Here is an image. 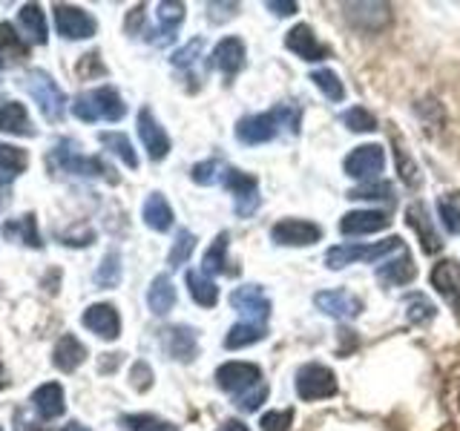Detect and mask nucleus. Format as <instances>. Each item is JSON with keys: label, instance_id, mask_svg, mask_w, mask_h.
I'll return each instance as SVG.
<instances>
[{"label": "nucleus", "instance_id": "obj_1", "mask_svg": "<svg viewBox=\"0 0 460 431\" xmlns=\"http://www.w3.org/2000/svg\"><path fill=\"white\" fill-rule=\"evenodd\" d=\"M288 129V133H296L299 129V110L291 104H279L277 110L262 112V115H248L236 124V138L242 144H265L270 138H277L279 129Z\"/></svg>", "mask_w": 460, "mask_h": 431}, {"label": "nucleus", "instance_id": "obj_2", "mask_svg": "<svg viewBox=\"0 0 460 431\" xmlns=\"http://www.w3.org/2000/svg\"><path fill=\"white\" fill-rule=\"evenodd\" d=\"M72 115L86 121V124H95V121H112L115 124L127 115V107L112 86H98V90L81 92L75 101H72Z\"/></svg>", "mask_w": 460, "mask_h": 431}, {"label": "nucleus", "instance_id": "obj_3", "mask_svg": "<svg viewBox=\"0 0 460 431\" xmlns=\"http://www.w3.org/2000/svg\"><path fill=\"white\" fill-rule=\"evenodd\" d=\"M402 239L392 236L383 239L377 244H337L325 253V265L331 270H342L345 265H357V262H380V259L392 256V253H402Z\"/></svg>", "mask_w": 460, "mask_h": 431}, {"label": "nucleus", "instance_id": "obj_4", "mask_svg": "<svg viewBox=\"0 0 460 431\" xmlns=\"http://www.w3.org/2000/svg\"><path fill=\"white\" fill-rule=\"evenodd\" d=\"M23 90L35 98V104L40 107L43 119L47 121H61L66 112V95L61 86L55 84V78L43 69H29L26 78L21 81Z\"/></svg>", "mask_w": 460, "mask_h": 431}, {"label": "nucleus", "instance_id": "obj_5", "mask_svg": "<svg viewBox=\"0 0 460 431\" xmlns=\"http://www.w3.org/2000/svg\"><path fill=\"white\" fill-rule=\"evenodd\" d=\"M49 164L61 167L64 172H75V176H101L107 181H119L115 176H110V167L101 162V158H90V155H81L75 153V147H69V141H61L49 155Z\"/></svg>", "mask_w": 460, "mask_h": 431}, {"label": "nucleus", "instance_id": "obj_6", "mask_svg": "<svg viewBox=\"0 0 460 431\" xmlns=\"http://www.w3.org/2000/svg\"><path fill=\"white\" fill-rule=\"evenodd\" d=\"M296 394L305 400V402L334 397L337 394V377H334V371L325 368V365H316V363L302 365L296 371Z\"/></svg>", "mask_w": 460, "mask_h": 431}, {"label": "nucleus", "instance_id": "obj_7", "mask_svg": "<svg viewBox=\"0 0 460 431\" xmlns=\"http://www.w3.org/2000/svg\"><path fill=\"white\" fill-rule=\"evenodd\" d=\"M225 187L230 193H234V207H236V216H242V219H248V216L256 213L259 207V181L256 176H251V172L244 170H234L227 167L225 176H222Z\"/></svg>", "mask_w": 460, "mask_h": 431}, {"label": "nucleus", "instance_id": "obj_8", "mask_svg": "<svg viewBox=\"0 0 460 431\" xmlns=\"http://www.w3.org/2000/svg\"><path fill=\"white\" fill-rule=\"evenodd\" d=\"M216 383H219L222 391L242 397L262 385V368L253 363H225L216 371Z\"/></svg>", "mask_w": 460, "mask_h": 431}, {"label": "nucleus", "instance_id": "obj_9", "mask_svg": "<svg viewBox=\"0 0 460 431\" xmlns=\"http://www.w3.org/2000/svg\"><path fill=\"white\" fill-rule=\"evenodd\" d=\"M342 12L345 21L359 32H383L394 21V12L388 4H342Z\"/></svg>", "mask_w": 460, "mask_h": 431}, {"label": "nucleus", "instance_id": "obj_10", "mask_svg": "<svg viewBox=\"0 0 460 431\" xmlns=\"http://www.w3.org/2000/svg\"><path fill=\"white\" fill-rule=\"evenodd\" d=\"M55 26H58V35H64L66 40L93 38L98 29L90 12H84L81 6H69V4H55Z\"/></svg>", "mask_w": 460, "mask_h": 431}, {"label": "nucleus", "instance_id": "obj_11", "mask_svg": "<svg viewBox=\"0 0 460 431\" xmlns=\"http://www.w3.org/2000/svg\"><path fill=\"white\" fill-rule=\"evenodd\" d=\"M270 239L277 244H285V248H308V244H316L323 239V230L320 224L305 219H282L270 227Z\"/></svg>", "mask_w": 460, "mask_h": 431}, {"label": "nucleus", "instance_id": "obj_12", "mask_svg": "<svg viewBox=\"0 0 460 431\" xmlns=\"http://www.w3.org/2000/svg\"><path fill=\"white\" fill-rule=\"evenodd\" d=\"M230 305H234L244 322H253V325H265L268 316H270V299L265 296L262 287L256 285H242L230 294Z\"/></svg>", "mask_w": 460, "mask_h": 431}, {"label": "nucleus", "instance_id": "obj_13", "mask_svg": "<svg viewBox=\"0 0 460 431\" xmlns=\"http://www.w3.org/2000/svg\"><path fill=\"white\" fill-rule=\"evenodd\" d=\"M385 167V153L377 144H363L345 158V172L357 181H374Z\"/></svg>", "mask_w": 460, "mask_h": 431}, {"label": "nucleus", "instance_id": "obj_14", "mask_svg": "<svg viewBox=\"0 0 460 431\" xmlns=\"http://www.w3.org/2000/svg\"><path fill=\"white\" fill-rule=\"evenodd\" d=\"M84 328H90L93 334H98L101 339H119L121 337V316L115 311V305L110 302H98V305H90L81 316Z\"/></svg>", "mask_w": 460, "mask_h": 431}, {"label": "nucleus", "instance_id": "obj_15", "mask_svg": "<svg viewBox=\"0 0 460 431\" xmlns=\"http://www.w3.org/2000/svg\"><path fill=\"white\" fill-rule=\"evenodd\" d=\"M138 138L153 162H162L170 153V136L164 133V127L155 121V115L147 107L138 112Z\"/></svg>", "mask_w": 460, "mask_h": 431}, {"label": "nucleus", "instance_id": "obj_16", "mask_svg": "<svg viewBox=\"0 0 460 431\" xmlns=\"http://www.w3.org/2000/svg\"><path fill=\"white\" fill-rule=\"evenodd\" d=\"M431 287L449 302L452 311L460 313V265L455 259H443V262L435 265V270H431Z\"/></svg>", "mask_w": 460, "mask_h": 431}, {"label": "nucleus", "instance_id": "obj_17", "mask_svg": "<svg viewBox=\"0 0 460 431\" xmlns=\"http://www.w3.org/2000/svg\"><path fill=\"white\" fill-rule=\"evenodd\" d=\"M285 47L291 49L294 55H299L302 61H323V57L331 55V49L325 47L320 38L314 35V29L305 26V23H299V26L291 29V32H288Z\"/></svg>", "mask_w": 460, "mask_h": 431}, {"label": "nucleus", "instance_id": "obj_18", "mask_svg": "<svg viewBox=\"0 0 460 431\" xmlns=\"http://www.w3.org/2000/svg\"><path fill=\"white\" fill-rule=\"evenodd\" d=\"M314 305L323 313L334 316V320H354L363 311V302L349 291H323L314 296Z\"/></svg>", "mask_w": 460, "mask_h": 431}, {"label": "nucleus", "instance_id": "obj_19", "mask_svg": "<svg viewBox=\"0 0 460 431\" xmlns=\"http://www.w3.org/2000/svg\"><path fill=\"white\" fill-rule=\"evenodd\" d=\"M388 224H392V219L383 210H351L342 216L340 230L345 236H366V233H380Z\"/></svg>", "mask_w": 460, "mask_h": 431}, {"label": "nucleus", "instance_id": "obj_20", "mask_svg": "<svg viewBox=\"0 0 460 431\" xmlns=\"http://www.w3.org/2000/svg\"><path fill=\"white\" fill-rule=\"evenodd\" d=\"M210 66L219 69L222 75L234 78L236 72L244 66V43L239 38H225L213 47L210 52Z\"/></svg>", "mask_w": 460, "mask_h": 431}, {"label": "nucleus", "instance_id": "obj_21", "mask_svg": "<svg viewBox=\"0 0 460 431\" xmlns=\"http://www.w3.org/2000/svg\"><path fill=\"white\" fill-rule=\"evenodd\" d=\"M164 348L172 359H179V363H190L199 354V339H196V330L187 328V325H172L164 330Z\"/></svg>", "mask_w": 460, "mask_h": 431}, {"label": "nucleus", "instance_id": "obj_22", "mask_svg": "<svg viewBox=\"0 0 460 431\" xmlns=\"http://www.w3.org/2000/svg\"><path fill=\"white\" fill-rule=\"evenodd\" d=\"M406 219H409V224L414 227V233L420 236V244H423V251H426V253H438V251L443 248V242H440V236H438L435 224H431V216H429V210H426L423 201H414V205H409Z\"/></svg>", "mask_w": 460, "mask_h": 431}, {"label": "nucleus", "instance_id": "obj_23", "mask_svg": "<svg viewBox=\"0 0 460 431\" xmlns=\"http://www.w3.org/2000/svg\"><path fill=\"white\" fill-rule=\"evenodd\" d=\"M84 359H86V348H84V342L78 337H61L55 342V348H52V363L58 371H64V374H72V371H78L84 365Z\"/></svg>", "mask_w": 460, "mask_h": 431}, {"label": "nucleus", "instance_id": "obj_24", "mask_svg": "<svg viewBox=\"0 0 460 431\" xmlns=\"http://www.w3.org/2000/svg\"><path fill=\"white\" fill-rule=\"evenodd\" d=\"M32 406L35 411L43 417V420H55L61 417L66 409V400H64V388L58 383H43L32 391Z\"/></svg>", "mask_w": 460, "mask_h": 431}, {"label": "nucleus", "instance_id": "obj_25", "mask_svg": "<svg viewBox=\"0 0 460 431\" xmlns=\"http://www.w3.org/2000/svg\"><path fill=\"white\" fill-rule=\"evenodd\" d=\"M0 133H9V136H26L32 138L35 136V127H32V119H29V112L23 104L18 101H6L4 107H0Z\"/></svg>", "mask_w": 460, "mask_h": 431}, {"label": "nucleus", "instance_id": "obj_26", "mask_svg": "<svg viewBox=\"0 0 460 431\" xmlns=\"http://www.w3.org/2000/svg\"><path fill=\"white\" fill-rule=\"evenodd\" d=\"M0 233H4L9 242L26 244V248H35V251L43 248L40 233H38V219H35V213L18 216V219H9L4 227H0Z\"/></svg>", "mask_w": 460, "mask_h": 431}, {"label": "nucleus", "instance_id": "obj_27", "mask_svg": "<svg viewBox=\"0 0 460 431\" xmlns=\"http://www.w3.org/2000/svg\"><path fill=\"white\" fill-rule=\"evenodd\" d=\"M181 21H184V4H176V0H164V4H158V29H155L153 43H158V47L170 43L172 38H176Z\"/></svg>", "mask_w": 460, "mask_h": 431}, {"label": "nucleus", "instance_id": "obj_28", "mask_svg": "<svg viewBox=\"0 0 460 431\" xmlns=\"http://www.w3.org/2000/svg\"><path fill=\"white\" fill-rule=\"evenodd\" d=\"M141 219L147 227H153L155 233H167L172 227V207L167 205V198L162 193H150L141 207Z\"/></svg>", "mask_w": 460, "mask_h": 431}, {"label": "nucleus", "instance_id": "obj_29", "mask_svg": "<svg viewBox=\"0 0 460 431\" xmlns=\"http://www.w3.org/2000/svg\"><path fill=\"white\" fill-rule=\"evenodd\" d=\"M18 23H21V32L32 43H47V38H49L47 14H43V9L38 4H23L18 12Z\"/></svg>", "mask_w": 460, "mask_h": 431}, {"label": "nucleus", "instance_id": "obj_30", "mask_svg": "<svg viewBox=\"0 0 460 431\" xmlns=\"http://www.w3.org/2000/svg\"><path fill=\"white\" fill-rule=\"evenodd\" d=\"M26 40L18 35V29H14L12 23H0V64H21L26 61Z\"/></svg>", "mask_w": 460, "mask_h": 431}, {"label": "nucleus", "instance_id": "obj_31", "mask_svg": "<svg viewBox=\"0 0 460 431\" xmlns=\"http://www.w3.org/2000/svg\"><path fill=\"white\" fill-rule=\"evenodd\" d=\"M26 167H29L26 150L14 147V144H0V184H12Z\"/></svg>", "mask_w": 460, "mask_h": 431}, {"label": "nucleus", "instance_id": "obj_32", "mask_svg": "<svg viewBox=\"0 0 460 431\" xmlns=\"http://www.w3.org/2000/svg\"><path fill=\"white\" fill-rule=\"evenodd\" d=\"M187 291H190L193 302L201 308H213L216 302H219V287H216V282L210 277H205V273L199 270H187Z\"/></svg>", "mask_w": 460, "mask_h": 431}, {"label": "nucleus", "instance_id": "obj_33", "mask_svg": "<svg viewBox=\"0 0 460 431\" xmlns=\"http://www.w3.org/2000/svg\"><path fill=\"white\" fill-rule=\"evenodd\" d=\"M147 305L155 316H164L167 311H172V305H176V287H172L170 277H155L150 291H147Z\"/></svg>", "mask_w": 460, "mask_h": 431}, {"label": "nucleus", "instance_id": "obj_34", "mask_svg": "<svg viewBox=\"0 0 460 431\" xmlns=\"http://www.w3.org/2000/svg\"><path fill=\"white\" fill-rule=\"evenodd\" d=\"M414 273H417L414 259H411L406 251H402L400 259H392V262L380 265L377 277H380V282H385V285H406V282L414 279Z\"/></svg>", "mask_w": 460, "mask_h": 431}, {"label": "nucleus", "instance_id": "obj_35", "mask_svg": "<svg viewBox=\"0 0 460 431\" xmlns=\"http://www.w3.org/2000/svg\"><path fill=\"white\" fill-rule=\"evenodd\" d=\"M268 337V328L265 325H253V322H239L227 330L225 337V348L236 351V348H248L253 342H262Z\"/></svg>", "mask_w": 460, "mask_h": 431}, {"label": "nucleus", "instance_id": "obj_36", "mask_svg": "<svg viewBox=\"0 0 460 431\" xmlns=\"http://www.w3.org/2000/svg\"><path fill=\"white\" fill-rule=\"evenodd\" d=\"M227 233L222 230L219 236L213 239V244L208 248V253H205V259H201V273H205V277H210V273H234L227 265Z\"/></svg>", "mask_w": 460, "mask_h": 431}, {"label": "nucleus", "instance_id": "obj_37", "mask_svg": "<svg viewBox=\"0 0 460 431\" xmlns=\"http://www.w3.org/2000/svg\"><path fill=\"white\" fill-rule=\"evenodd\" d=\"M98 141L104 144V147H107L112 155H119L129 170H136V167H138V155H136L133 144H129V138H127L124 133H101Z\"/></svg>", "mask_w": 460, "mask_h": 431}, {"label": "nucleus", "instance_id": "obj_38", "mask_svg": "<svg viewBox=\"0 0 460 431\" xmlns=\"http://www.w3.org/2000/svg\"><path fill=\"white\" fill-rule=\"evenodd\" d=\"M119 282H121V253L110 251L104 259H101V265L95 270V285L98 287H115Z\"/></svg>", "mask_w": 460, "mask_h": 431}, {"label": "nucleus", "instance_id": "obj_39", "mask_svg": "<svg viewBox=\"0 0 460 431\" xmlns=\"http://www.w3.org/2000/svg\"><path fill=\"white\" fill-rule=\"evenodd\" d=\"M121 423L127 431H179L172 423L162 420L155 414H124Z\"/></svg>", "mask_w": 460, "mask_h": 431}, {"label": "nucleus", "instance_id": "obj_40", "mask_svg": "<svg viewBox=\"0 0 460 431\" xmlns=\"http://www.w3.org/2000/svg\"><path fill=\"white\" fill-rule=\"evenodd\" d=\"M311 81L316 84V90H320L323 95H328V101H342L345 98V86L337 78V72L316 69V72H311Z\"/></svg>", "mask_w": 460, "mask_h": 431}, {"label": "nucleus", "instance_id": "obj_41", "mask_svg": "<svg viewBox=\"0 0 460 431\" xmlns=\"http://www.w3.org/2000/svg\"><path fill=\"white\" fill-rule=\"evenodd\" d=\"M342 124L349 127V129H354V133H374L377 129V119L366 110V107H351V110H345L342 115Z\"/></svg>", "mask_w": 460, "mask_h": 431}, {"label": "nucleus", "instance_id": "obj_42", "mask_svg": "<svg viewBox=\"0 0 460 431\" xmlns=\"http://www.w3.org/2000/svg\"><path fill=\"white\" fill-rule=\"evenodd\" d=\"M438 210H440V219L446 224L449 233L460 236V193H449L438 201Z\"/></svg>", "mask_w": 460, "mask_h": 431}, {"label": "nucleus", "instance_id": "obj_43", "mask_svg": "<svg viewBox=\"0 0 460 431\" xmlns=\"http://www.w3.org/2000/svg\"><path fill=\"white\" fill-rule=\"evenodd\" d=\"M193 248H196V236L190 233V230H181V233L176 236V242H172L170 256H167L170 268H181V265L187 262V259H190Z\"/></svg>", "mask_w": 460, "mask_h": 431}, {"label": "nucleus", "instance_id": "obj_44", "mask_svg": "<svg viewBox=\"0 0 460 431\" xmlns=\"http://www.w3.org/2000/svg\"><path fill=\"white\" fill-rule=\"evenodd\" d=\"M406 308H409V320L417 325H426L429 320H435V305H431L423 294H411L406 299Z\"/></svg>", "mask_w": 460, "mask_h": 431}, {"label": "nucleus", "instance_id": "obj_45", "mask_svg": "<svg viewBox=\"0 0 460 431\" xmlns=\"http://www.w3.org/2000/svg\"><path fill=\"white\" fill-rule=\"evenodd\" d=\"M222 170V162L219 158H208V162H199L193 170H190V179L196 184H213V181H219V176H225Z\"/></svg>", "mask_w": 460, "mask_h": 431}, {"label": "nucleus", "instance_id": "obj_46", "mask_svg": "<svg viewBox=\"0 0 460 431\" xmlns=\"http://www.w3.org/2000/svg\"><path fill=\"white\" fill-rule=\"evenodd\" d=\"M201 49H205V40L201 38H193L187 47H181L176 55H172V66H179V69H187V66H193L196 64V57L201 55Z\"/></svg>", "mask_w": 460, "mask_h": 431}, {"label": "nucleus", "instance_id": "obj_47", "mask_svg": "<svg viewBox=\"0 0 460 431\" xmlns=\"http://www.w3.org/2000/svg\"><path fill=\"white\" fill-rule=\"evenodd\" d=\"M394 158H397V172H400V179L406 181L409 187H417V184H420V172H417V167H414L411 158L406 155V150L397 147V150H394Z\"/></svg>", "mask_w": 460, "mask_h": 431}, {"label": "nucleus", "instance_id": "obj_48", "mask_svg": "<svg viewBox=\"0 0 460 431\" xmlns=\"http://www.w3.org/2000/svg\"><path fill=\"white\" fill-rule=\"evenodd\" d=\"M349 198H380V201H388L392 198V184L385 181H377V184H363V187H354L349 193Z\"/></svg>", "mask_w": 460, "mask_h": 431}, {"label": "nucleus", "instance_id": "obj_49", "mask_svg": "<svg viewBox=\"0 0 460 431\" xmlns=\"http://www.w3.org/2000/svg\"><path fill=\"white\" fill-rule=\"evenodd\" d=\"M291 420H294V411L291 409H285V411H268V414H262L259 426H262V431H288V428H291Z\"/></svg>", "mask_w": 460, "mask_h": 431}, {"label": "nucleus", "instance_id": "obj_50", "mask_svg": "<svg viewBox=\"0 0 460 431\" xmlns=\"http://www.w3.org/2000/svg\"><path fill=\"white\" fill-rule=\"evenodd\" d=\"M268 400V385L262 383L259 388H253V391H248V394H242V397H236V406L242 409V411H256L262 402Z\"/></svg>", "mask_w": 460, "mask_h": 431}, {"label": "nucleus", "instance_id": "obj_51", "mask_svg": "<svg viewBox=\"0 0 460 431\" xmlns=\"http://www.w3.org/2000/svg\"><path fill=\"white\" fill-rule=\"evenodd\" d=\"M129 380H133V388L136 391H147V388L153 385V371L147 363H136L133 371H129Z\"/></svg>", "mask_w": 460, "mask_h": 431}, {"label": "nucleus", "instance_id": "obj_52", "mask_svg": "<svg viewBox=\"0 0 460 431\" xmlns=\"http://www.w3.org/2000/svg\"><path fill=\"white\" fill-rule=\"evenodd\" d=\"M234 14H239V4H208V18L213 23H225Z\"/></svg>", "mask_w": 460, "mask_h": 431}, {"label": "nucleus", "instance_id": "obj_53", "mask_svg": "<svg viewBox=\"0 0 460 431\" xmlns=\"http://www.w3.org/2000/svg\"><path fill=\"white\" fill-rule=\"evenodd\" d=\"M268 9L273 14H279V18H288V14H294L299 6L294 4V0H268Z\"/></svg>", "mask_w": 460, "mask_h": 431}, {"label": "nucleus", "instance_id": "obj_54", "mask_svg": "<svg viewBox=\"0 0 460 431\" xmlns=\"http://www.w3.org/2000/svg\"><path fill=\"white\" fill-rule=\"evenodd\" d=\"M141 23H144V6H136L133 12H129V18H127V32L136 35L138 32L136 26H141Z\"/></svg>", "mask_w": 460, "mask_h": 431}, {"label": "nucleus", "instance_id": "obj_55", "mask_svg": "<svg viewBox=\"0 0 460 431\" xmlns=\"http://www.w3.org/2000/svg\"><path fill=\"white\" fill-rule=\"evenodd\" d=\"M119 363H121V354H104V363H101V371H110L112 365L119 368Z\"/></svg>", "mask_w": 460, "mask_h": 431}, {"label": "nucleus", "instance_id": "obj_56", "mask_svg": "<svg viewBox=\"0 0 460 431\" xmlns=\"http://www.w3.org/2000/svg\"><path fill=\"white\" fill-rule=\"evenodd\" d=\"M219 431H251L248 426H244L242 420H225Z\"/></svg>", "mask_w": 460, "mask_h": 431}, {"label": "nucleus", "instance_id": "obj_57", "mask_svg": "<svg viewBox=\"0 0 460 431\" xmlns=\"http://www.w3.org/2000/svg\"><path fill=\"white\" fill-rule=\"evenodd\" d=\"M61 431H90L86 426H81V423H69V426H64Z\"/></svg>", "mask_w": 460, "mask_h": 431}, {"label": "nucleus", "instance_id": "obj_58", "mask_svg": "<svg viewBox=\"0 0 460 431\" xmlns=\"http://www.w3.org/2000/svg\"><path fill=\"white\" fill-rule=\"evenodd\" d=\"M0 385H4V368H0Z\"/></svg>", "mask_w": 460, "mask_h": 431}]
</instances>
